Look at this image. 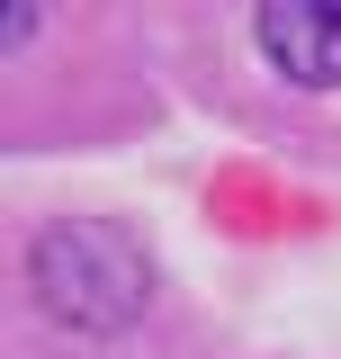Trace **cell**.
I'll return each mask as SVG.
<instances>
[{"instance_id":"6da1fadb","label":"cell","mask_w":341,"mask_h":359,"mask_svg":"<svg viewBox=\"0 0 341 359\" xmlns=\"http://www.w3.org/2000/svg\"><path fill=\"white\" fill-rule=\"evenodd\" d=\"M27 278H36V306L54 323H72V332H126L144 314V287H153L135 233L126 224H99V216L45 224L36 252H27Z\"/></svg>"},{"instance_id":"7a4b0ae2","label":"cell","mask_w":341,"mask_h":359,"mask_svg":"<svg viewBox=\"0 0 341 359\" xmlns=\"http://www.w3.org/2000/svg\"><path fill=\"white\" fill-rule=\"evenodd\" d=\"M260 54L305 90L341 81V0H279L260 9Z\"/></svg>"}]
</instances>
